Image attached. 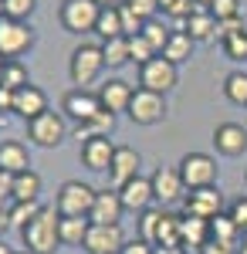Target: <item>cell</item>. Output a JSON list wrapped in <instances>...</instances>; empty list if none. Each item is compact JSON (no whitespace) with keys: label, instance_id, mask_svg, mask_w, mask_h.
Masks as SVG:
<instances>
[{"label":"cell","instance_id":"6da1fadb","mask_svg":"<svg viewBox=\"0 0 247 254\" xmlns=\"http://www.w3.org/2000/svg\"><path fill=\"white\" fill-rule=\"evenodd\" d=\"M58 214L55 203H44L41 207V214L20 231V241H24V251L27 254H55L61 248V237H58Z\"/></svg>","mask_w":247,"mask_h":254},{"label":"cell","instance_id":"7a4b0ae2","mask_svg":"<svg viewBox=\"0 0 247 254\" xmlns=\"http://www.w3.org/2000/svg\"><path fill=\"white\" fill-rule=\"evenodd\" d=\"M95 187H88V183H81V180H68V183H61V190L55 196V207L61 217H88L92 210V203H95Z\"/></svg>","mask_w":247,"mask_h":254},{"label":"cell","instance_id":"3957f363","mask_svg":"<svg viewBox=\"0 0 247 254\" xmlns=\"http://www.w3.org/2000/svg\"><path fill=\"white\" fill-rule=\"evenodd\" d=\"M105 68V58H102V44H78L71 51V61H68V75L78 88L92 85V81L102 75Z\"/></svg>","mask_w":247,"mask_h":254},{"label":"cell","instance_id":"277c9868","mask_svg":"<svg viewBox=\"0 0 247 254\" xmlns=\"http://www.w3.org/2000/svg\"><path fill=\"white\" fill-rule=\"evenodd\" d=\"M180 176L186 183V190H203V187H213L217 176H220V166L210 153H186L180 159Z\"/></svg>","mask_w":247,"mask_h":254},{"label":"cell","instance_id":"5b68a950","mask_svg":"<svg viewBox=\"0 0 247 254\" xmlns=\"http://www.w3.org/2000/svg\"><path fill=\"white\" fill-rule=\"evenodd\" d=\"M98 14H102V7L95 0H61L58 20L68 34H85V31H95Z\"/></svg>","mask_w":247,"mask_h":254},{"label":"cell","instance_id":"8992f818","mask_svg":"<svg viewBox=\"0 0 247 254\" xmlns=\"http://www.w3.org/2000/svg\"><path fill=\"white\" fill-rule=\"evenodd\" d=\"M125 116L132 119L135 126H156L166 119V95L159 92H149V88H135L132 102L125 109Z\"/></svg>","mask_w":247,"mask_h":254},{"label":"cell","instance_id":"52a82bcc","mask_svg":"<svg viewBox=\"0 0 247 254\" xmlns=\"http://www.w3.org/2000/svg\"><path fill=\"white\" fill-rule=\"evenodd\" d=\"M27 136H31V142L41 146V149H55V146H61L64 136H68V122H64L61 112H51V109H48L44 116H38L34 122H27Z\"/></svg>","mask_w":247,"mask_h":254},{"label":"cell","instance_id":"ba28073f","mask_svg":"<svg viewBox=\"0 0 247 254\" xmlns=\"http://www.w3.org/2000/svg\"><path fill=\"white\" fill-rule=\"evenodd\" d=\"M176 81H180V71H176V64L166 61L163 55H156L152 61H146V64L139 68V88H149V92L166 95V92L176 88Z\"/></svg>","mask_w":247,"mask_h":254},{"label":"cell","instance_id":"9c48e42d","mask_svg":"<svg viewBox=\"0 0 247 254\" xmlns=\"http://www.w3.org/2000/svg\"><path fill=\"white\" fill-rule=\"evenodd\" d=\"M31 44H34V31H31L24 20L0 17V58L3 61L20 58Z\"/></svg>","mask_w":247,"mask_h":254},{"label":"cell","instance_id":"30bf717a","mask_svg":"<svg viewBox=\"0 0 247 254\" xmlns=\"http://www.w3.org/2000/svg\"><path fill=\"white\" fill-rule=\"evenodd\" d=\"M81 248L88 254H119L125 248V234L119 224H92Z\"/></svg>","mask_w":247,"mask_h":254},{"label":"cell","instance_id":"8fae6325","mask_svg":"<svg viewBox=\"0 0 247 254\" xmlns=\"http://www.w3.org/2000/svg\"><path fill=\"white\" fill-rule=\"evenodd\" d=\"M149 180H152V193H156V200H159L163 207H173V203L186 200V183H183L180 170H173V166H159Z\"/></svg>","mask_w":247,"mask_h":254},{"label":"cell","instance_id":"7c38bea8","mask_svg":"<svg viewBox=\"0 0 247 254\" xmlns=\"http://www.w3.org/2000/svg\"><path fill=\"white\" fill-rule=\"evenodd\" d=\"M183 214L200 217V220H213L217 214H224V193L217 187H203V190H190L183 200Z\"/></svg>","mask_w":247,"mask_h":254},{"label":"cell","instance_id":"4fadbf2b","mask_svg":"<svg viewBox=\"0 0 247 254\" xmlns=\"http://www.w3.org/2000/svg\"><path fill=\"white\" fill-rule=\"evenodd\" d=\"M139 166H142V156L135 153L132 146H115L112 166H109V187L112 190H122L129 180L139 176Z\"/></svg>","mask_w":247,"mask_h":254},{"label":"cell","instance_id":"5bb4252c","mask_svg":"<svg viewBox=\"0 0 247 254\" xmlns=\"http://www.w3.org/2000/svg\"><path fill=\"white\" fill-rule=\"evenodd\" d=\"M98 112H102V102H98V95L88 92V88H75V92H68L64 102H61V116L75 119L78 126L88 122V119H95Z\"/></svg>","mask_w":247,"mask_h":254},{"label":"cell","instance_id":"9a60e30c","mask_svg":"<svg viewBox=\"0 0 247 254\" xmlns=\"http://www.w3.org/2000/svg\"><path fill=\"white\" fill-rule=\"evenodd\" d=\"M81 166H88L92 173H109L115 156V142L109 136H98V139H85L81 142Z\"/></svg>","mask_w":247,"mask_h":254},{"label":"cell","instance_id":"2e32d148","mask_svg":"<svg viewBox=\"0 0 247 254\" xmlns=\"http://www.w3.org/2000/svg\"><path fill=\"white\" fill-rule=\"evenodd\" d=\"M213 146H217L220 156H230V159L244 156L247 153V129L237 126V122H220L213 129Z\"/></svg>","mask_w":247,"mask_h":254},{"label":"cell","instance_id":"e0dca14e","mask_svg":"<svg viewBox=\"0 0 247 254\" xmlns=\"http://www.w3.org/2000/svg\"><path fill=\"white\" fill-rule=\"evenodd\" d=\"M122 214H125V207H122L119 190L105 187V190L95 193V203H92V210H88V220H92V224H119Z\"/></svg>","mask_w":247,"mask_h":254},{"label":"cell","instance_id":"ac0fdd59","mask_svg":"<svg viewBox=\"0 0 247 254\" xmlns=\"http://www.w3.org/2000/svg\"><path fill=\"white\" fill-rule=\"evenodd\" d=\"M48 112V95L38 85H24L14 92V116H20L24 122H34L38 116Z\"/></svg>","mask_w":247,"mask_h":254},{"label":"cell","instance_id":"d6986e66","mask_svg":"<svg viewBox=\"0 0 247 254\" xmlns=\"http://www.w3.org/2000/svg\"><path fill=\"white\" fill-rule=\"evenodd\" d=\"M132 85H129V81H122V78H109V81H102V85H98V102H102V109H105V112H125V109H129V102H132Z\"/></svg>","mask_w":247,"mask_h":254},{"label":"cell","instance_id":"ffe728a7","mask_svg":"<svg viewBox=\"0 0 247 254\" xmlns=\"http://www.w3.org/2000/svg\"><path fill=\"white\" fill-rule=\"evenodd\" d=\"M119 196H122V207H125V210H135V214L149 210L152 203H156V193H152V180H149V176H135V180H129V183L119 190Z\"/></svg>","mask_w":247,"mask_h":254},{"label":"cell","instance_id":"44dd1931","mask_svg":"<svg viewBox=\"0 0 247 254\" xmlns=\"http://www.w3.org/2000/svg\"><path fill=\"white\" fill-rule=\"evenodd\" d=\"M31 170V153H27V146L20 142V139H3L0 142V173H27Z\"/></svg>","mask_w":247,"mask_h":254},{"label":"cell","instance_id":"7402d4cb","mask_svg":"<svg viewBox=\"0 0 247 254\" xmlns=\"http://www.w3.org/2000/svg\"><path fill=\"white\" fill-rule=\"evenodd\" d=\"M180 244H183V251L190 248V251L200 254L210 244V220H200V217L183 214L180 217Z\"/></svg>","mask_w":247,"mask_h":254},{"label":"cell","instance_id":"603a6c76","mask_svg":"<svg viewBox=\"0 0 247 254\" xmlns=\"http://www.w3.org/2000/svg\"><path fill=\"white\" fill-rule=\"evenodd\" d=\"M183 31H186L193 38V44H196V41H213L220 34V24H217V17H213L210 10H193L190 17H186V24H183Z\"/></svg>","mask_w":247,"mask_h":254},{"label":"cell","instance_id":"cb8c5ba5","mask_svg":"<svg viewBox=\"0 0 247 254\" xmlns=\"http://www.w3.org/2000/svg\"><path fill=\"white\" fill-rule=\"evenodd\" d=\"M88 227H92L88 217H61V220H58V237H61V244H68V248H81Z\"/></svg>","mask_w":247,"mask_h":254},{"label":"cell","instance_id":"d4e9b609","mask_svg":"<svg viewBox=\"0 0 247 254\" xmlns=\"http://www.w3.org/2000/svg\"><path fill=\"white\" fill-rule=\"evenodd\" d=\"M193 55V38L183 31V27H176L170 34V41H166V48H163V58L173 61V64H183V61Z\"/></svg>","mask_w":247,"mask_h":254},{"label":"cell","instance_id":"484cf974","mask_svg":"<svg viewBox=\"0 0 247 254\" xmlns=\"http://www.w3.org/2000/svg\"><path fill=\"white\" fill-rule=\"evenodd\" d=\"M38 196H41V176L34 173V170L14 176V193H10L14 203H31V200H38Z\"/></svg>","mask_w":247,"mask_h":254},{"label":"cell","instance_id":"4316f807","mask_svg":"<svg viewBox=\"0 0 247 254\" xmlns=\"http://www.w3.org/2000/svg\"><path fill=\"white\" fill-rule=\"evenodd\" d=\"M210 241H220V244H227V248H237V244H241V227H237L227 214H217L210 220Z\"/></svg>","mask_w":247,"mask_h":254},{"label":"cell","instance_id":"83f0119b","mask_svg":"<svg viewBox=\"0 0 247 254\" xmlns=\"http://www.w3.org/2000/svg\"><path fill=\"white\" fill-rule=\"evenodd\" d=\"M0 85H3V88H10V92H17V88H24V85H31L27 64H24L20 58L3 61V68H0Z\"/></svg>","mask_w":247,"mask_h":254},{"label":"cell","instance_id":"f1b7e54d","mask_svg":"<svg viewBox=\"0 0 247 254\" xmlns=\"http://www.w3.org/2000/svg\"><path fill=\"white\" fill-rule=\"evenodd\" d=\"M112 129H115V116L112 112H98L95 119H88V122H81L78 126V139H98V136H112Z\"/></svg>","mask_w":247,"mask_h":254},{"label":"cell","instance_id":"f546056e","mask_svg":"<svg viewBox=\"0 0 247 254\" xmlns=\"http://www.w3.org/2000/svg\"><path fill=\"white\" fill-rule=\"evenodd\" d=\"M102 58H105V68H122V64H129V38L102 41Z\"/></svg>","mask_w":247,"mask_h":254},{"label":"cell","instance_id":"4dcf8cb0","mask_svg":"<svg viewBox=\"0 0 247 254\" xmlns=\"http://www.w3.org/2000/svg\"><path fill=\"white\" fill-rule=\"evenodd\" d=\"M163 207H149V210H142L139 214V241H146L156 248V234H159V224H163Z\"/></svg>","mask_w":247,"mask_h":254},{"label":"cell","instance_id":"1f68e13d","mask_svg":"<svg viewBox=\"0 0 247 254\" xmlns=\"http://www.w3.org/2000/svg\"><path fill=\"white\" fill-rule=\"evenodd\" d=\"M95 34L102 41H112V38H125L122 34V17H119V7H109V10H102L95 20Z\"/></svg>","mask_w":247,"mask_h":254},{"label":"cell","instance_id":"d6a6232c","mask_svg":"<svg viewBox=\"0 0 247 254\" xmlns=\"http://www.w3.org/2000/svg\"><path fill=\"white\" fill-rule=\"evenodd\" d=\"M156 248H183L180 244V217L176 214H163L159 234H156Z\"/></svg>","mask_w":247,"mask_h":254},{"label":"cell","instance_id":"836d02e7","mask_svg":"<svg viewBox=\"0 0 247 254\" xmlns=\"http://www.w3.org/2000/svg\"><path fill=\"white\" fill-rule=\"evenodd\" d=\"M224 95L234 105H247V75L244 71H230L227 78H224Z\"/></svg>","mask_w":247,"mask_h":254},{"label":"cell","instance_id":"e575fe53","mask_svg":"<svg viewBox=\"0 0 247 254\" xmlns=\"http://www.w3.org/2000/svg\"><path fill=\"white\" fill-rule=\"evenodd\" d=\"M41 207H44V203H38V200H31V203H10L7 217H10V224H14V227H20V231H24V227H27V224L41 214Z\"/></svg>","mask_w":247,"mask_h":254},{"label":"cell","instance_id":"d590c367","mask_svg":"<svg viewBox=\"0 0 247 254\" xmlns=\"http://www.w3.org/2000/svg\"><path fill=\"white\" fill-rule=\"evenodd\" d=\"M224 41V51H227V58L234 61H247V31H234V34H227Z\"/></svg>","mask_w":247,"mask_h":254},{"label":"cell","instance_id":"8d00e7d4","mask_svg":"<svg viewBox=\"0 0 247 254\" xmlns=\"http://www.w3.org/2000/svg\"><path fill=\"white\" fill-rule=\"evenodd\" d=\"M170 34H173V31H166L159 20H146V27H142V38H146L152 48H156V55H163V48H166Z\"/></svg>","mask_w":247,"mask_h":254},{"label":"cell","instance_id":"74e56055","mask_svg":"<svg viewBox=\"0 0 247 254\" xmlns=\"http://www.w3.org/2000/svg\"><path fill=\"white\" fill-rule=\"evenodd\" d=\"M152 58H156V48H152L142 34H139V38H129V61H135V64L142 68V64L152 61Z\"/></svg>","mask_w":247,"mask_h":254},{"label":"cell","instance_id":"f35d334b","mask_svg":"<svg viewBox=\"0 0 247 254\" xmlns=\"http://www.w3.org/2000/svg\"><path fill=\"white\" fill-rule=\"evenodd\" d=\"M34 7H38V0H3V17L27 24V17L34 14Z\"/></svg>","mask_w":247,"mask_h":254},{"label":"cell","instance_id":"ab89813d","mask_svg":"<svg viewBox=\"0 0 247 254\" xmlns=\"http://www.w3.org/2000/svg\"><path fill=\"white\" fill-rule=\"evenodd\" d=\"M119 17H122V34H125V38H139V34H142V27H146V20L139 17L135 10H129L125 3L119 7Z\"/></svg>","mask_w":247,"mask_h":254},{"label":"cell","instance_id":"60d3db41","mask_svg":"<svg viewBox=\"0 0 247 254\" xmlns=\"http://www.w3.org/2000/svg\"><path fill=\"white\" fill-rule=\"evenodd\" d=\"M210 14L217 17V24L241 17V0H213V3H210Z\"/></svg>","mask_w":247,"mask_h":254},{"label":"cell","instance_id":"b9f144b4","mask_svg":"<svg viewBox=\"0 0 247 254\" xmlns=\"http://www.w3.org/2000/svg\"><path fill=\"white\" fill-rule=\"evenodd\" d=\"M125 7L135 10L142 20H156V14H159V0H125Z\"/></svg>","mask_w":247,"mask_h":254},{"label":"cell","instance_id":"7bdbcfd3","mask_svg":"<svg viewBox=\"0 0 247 254\" xmlns=\"http://www.w3.org/2000/svg\"><path fill=\"white\" fill-rule=\"evenodd\" d=\"M227 217L241 227V234L247 231V196H237L234 203H230V210H227Z\"/></svg>","mask_w":247,"mask_h":254},{"label":"cell","instance_id":"ee69618b","mask_svg":"<svg viewBox=\"0 0 247 254\" xmlns=\"http://www.w3.org/2000/svg\"><path fill=\"white\" fill-rule=\"evenodd\" d=\"M152 251H156L152 244H146V241H139V237H132V241H125V248H122L119 254H152Z\"/></svg>","mask_w":247,"mask_h":254},{"label":"cell","instance_id":"f6af8a7d","mask_svg":"<svg viewBox=\"0 0 247 254\" xmlns=\"http://www.w3.org/2000/svg\"><path fill=\"white\" fill-rule=\"evenodd\" d=\"M10 193H14V176H10V173H0V203H3V200H10Z\"/></svg>","mask_w":247,"mask_h":254},{"label":"cell","instance_id":"bcb514c9","mask_svg":"<svg viewBox=\"0 0 247 254\" xmlns=\"http://www.w3.org/2000/svg\"><path fill=\"white\" fill-rule=\"evenodd\" d=\"M200 254H237V248H227V244H220V241H210Z\"/></svg>","mask_w":247,"mask_h":254},{"label":"cell","instance_id":"7dc6e473","mask_svg":"<svg viewBox=\"0 0 247 254\" xmlns=\"http://www.w3.org/2000/svg\"><path fill=\"white\" fill-rule=\"evenodd\" d=\"M0 112H14V92L0 85Z\"/></svg>","mask_w":247,"mask_h":254},{"label":"cell","instance_id":"c3c4849f","mask_svg":"<svg viewBox=\"0 0 247 254\" xmlns=\"http://www.w3.org/2000/svg\"><path fill=\"white\" fill-rule=\"evenodd\" d=\"M98 7H102V10H109V7H122V3H125V0H95Z\"/></svg>","mask_w":247,"mask_h":254},{"label":"cell","instance_id":"681fc988","mask_svg":"<svg viewBox=\"0 0 247 254\" xmlns=\"http://www.w3.org/2000/svg\"><path fill=\"white\" fill-rule=\"evenodd\" d=\"M152 254H186V251H183V248H156Z\"/></svg>","mask_w":247,"mask_h":254},{"label":"cell","instance_id":"f907efd6","mask_svg":"<svg viewBox=\"0 0 247 254\" xmlns=\"http://www.w3.org/2000/svg\"><path fill=\"white\" fill-rule=\"evenodd\" d=\"M237 254H247V231L241 234V244H237Z\"/></svg>","mask_w":247,"mask_h":254},{"label":"cell","instance_id":"816d5d0a","mask_svg":"<svg viewBox=\"0 0 247 254\" xmlns=\"http://www.w3.org/2000/svg\"><path fill=\"white\" fill-rule=\"evenodd\" d=\"M193 3H196L200 10H210V3H213V0H193Z\"/></svg>","mask_w":247,"mask_h":254},{"label":"cell","instance_id":"f5cc1de1","mask_svg":"<svg viewBox=\"0 0 247 254\" xmlns=\"http://www.w3.org/2000/svg\"><path fill=\"white\" fill-rule=\"evenodd\" d=\"M0 254H14V251H10V248H7V244H3V241H0Z\"/></svg>","mask_w":247,"mask_h":254},{"label":"cell","instance_id":"db71d44e","mask_svg":"<svg viewBox=\"0 0 247 254\" xmlns=\"http://www.w3.org/2000/svg\"><path fill=\"white\" fill-rule=\"evenodd\" d=\"M0 17H3V0H0Z\"/></svg>","mask_w":247,"mask_h":254},{"label":"cell","instance_id":"11a10c76","mask_svg":"<svg viewBox=\"0 0 247 254\" xmlns=\"http://www.w3.org/2000/svg\"><path fill=\"white\" fill-rule=\"evenodd\" d=\"M14 254H27V251H14Z\"/></svg>","mask_w":247,"mask_h":254},{"label":"cell","instance_id":"9f6ffc18","mask_svg":"<svg viewBox=\"0 0 247 254\" xmlns=\"http://www.w3.org/2000/svg\"><path fill=\"white\" fill-rule=\"evenodd\" d=\"M0 68H3V58H0Z\"/></svg>","mask_w":247,"mask_h":254},{"label":"cell","instance_id":"6f0895ef","mask_svg":"<svg viewBox=\"0 0 247 254\" xmlns=\"http://www.w3.org/2000/svg\"><path fill=\"white\" fill-rule=\"evenodd\" d=\"M244 183H247V173H244Z\"/></svg>","mask_w":247,"mask_h":254}]
</instances>
